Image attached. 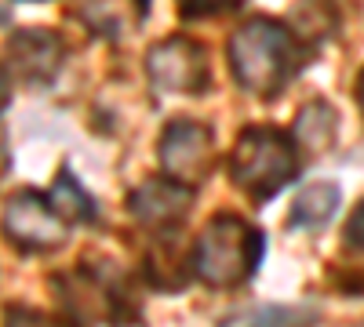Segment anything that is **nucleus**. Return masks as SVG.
Masks as SVG:
<instances>
[{"label":"nucleus","instance_id":"4468645a","mask_svg":"<svg viewBox=\"0 0 364 327\" xmlns=\"http://www.w3.org/2000/svg\"><path fill=\"white\" fill-rule=\"evenodd\" d=\"M48 200L55 204V211L63 215L66 222H95V200L87 196V189L73 178L70 167H63V171L55 174Z\"/></svg>","mask_w":364,"mask_h":327},{"label":"nucleus","instance_id":"423d86ee","mask_svg":"<svg viewBox=\"0 0 364 327\" xmlns=\"http://www.w3.org/2000/svg\"><path fill=\"white\" fill-rule=\"evenodd\" d=\"M157 157H161V171L175 182L197 189L204 178L215 167V135L200 121H186L178 116L171 121L157 142Z\"/></svg>","mask_w":364,"mask_h":327},{"label":"nucleus","instance_id":"dca6fc26","mask_svg":"<svg viewBox=\"0 0 364 327\" xmlns=\"http://www.w3.org/2000/svg\"><path fill=\"white\" fill-rule=\"evenodd\" d=\"M4 327H77V323L66 313H41V309H29V306H8Z\"/></svg>","mask_w":364,"mask_h":327},{"label":"nucleus","instance_id":"a211bd4d","mask_svg":"<svg viewBox=\"0 0 364 327\" xmlns=\"http://www.w3.org/2000/svg\"><path fill=\"white\" fill-rule=\"evenodd\" d=\"M240 0H182V15L186 18H200V15H223L230 8H237Z\"/></svg>","mask_w":364,"mask_h":327},{"label":"nucleus","instance_id":"0eeeda50","mask_svg":"<svg viewBox=\"0 0 364 327\" xmlns=\"http://www.w3.org/2000/svg\"><path fill=\"white\" fill-rule=\"evenodd\" d=\"M146 73L161 92L175 95H200L211 73H208V51L190 37H168L146 51Z\"/></svg>","mask_w":364,"mask_h":327},{"label":"nucleus","instance_id":"f03ea898","mask_svg":"<svg viewBox=\"0 0 364 327\" xmlns=\"http://www.w3.org/2000/svg\"><path fill=\"white\" fill-rule=\"evenodd\" d=\"M193 277L208 287H240L248 284L266 255V236L240 215L219 211L193 240Z\"/></svg>","mask_w":364,"mask_h":327},{"label":"nucleus","instance_id":"f8f14e48","mask_svg":"<svg viewBox=\"0 0 364 327\" xmlns=\"http://www.w3.org/2000/svg\"><path fill=\"white\" fill-rule=\"evenodd\" d=\"M336 207H339V186L336 182H328V178L324 182H310L291 200L288 226L291 229H321V226H328L331 215H336Z\"/></svg>","mask_w":364,"mask_h":327},{"label":"nucleus","instance_id":"6e6552de","mask_svg":"<svg viewBox=\"0 0 364 327\" xmlns=\"http://www.w3.org/2000/svg\"><path fill=\"white\" fill-rule=\"evenodd\" d=\"M190 207H193V189L175 182V178H168V174L146 178V182H139L128 196L132 218L146 229H157V233L178 229L182 222H186Z\"/></svg>","mask_w":364,"mask_h":327},{"label":"nucleus","instance_id":"9d476101","mask_svg":"<svg viewBox=\"0 0 364 327\" xmlns=\"http://www.w3.org/2000/svg\"><path fill=\"white\" fill-rule=\"evenodd\" d=\"M149 15V0H80V22L102 40H128Z\"/></svg>","mask_w":364,"mask_h":327},{"label":"nucleus","instance_id":"20e7f679","mask_svg":"<svg viewBox=\"0 0 364 327\" xmlns=\"http://www.w3.org/2000/svg\"><path fill=\"white\" fill-rule=\"evenodd\" d=\"M120 273V270H117ZM113 270L109 273H95L91 265H84V270H70L66 277H55V291L58 299H63V309L66 316L84 327V323H128L139 316L135 309V299L128 294L124 280H120Z\"/></svg>","mask_w":364,"mask_h":327},{"label":"nucleus","instance_id":"f3484780","mask_svg":"<svg viewBox=\"0 0 364 327\" xmlns=\"http://www.w3.org/2000/svg\"><path fill=\"white\" fill-rule=\"evenodd\" d=\"M343 244H346V251L364 255V200L353 207V215H350V222L343 229Z\"/></svg>","mask_w":364,"mask_h":327},{"label":"nucleus","instance_id":"412c9836","mask_svg":"<svg viewBox=\"0 0 364 327\" xmlns=\"http://www.w3.org/2000/svg\"><path fill=\"white\" fill-rule=\"evenodd\" d=\"M357 106H360V113H364V70H360V77H357Z\"/></svg>","mask_w":364,"mask_h":327},{"label":"nucleus","instance_id":"7ed1b4c3","mask_svg":"<svg viewBox=\"0 0 364 327\" xmlns=\"http://www.w3.org/2000/svg\"><path fill=\"white\" fill-rule=\"evenodd\" d=\"M230 178L252 200H273L291 178L299 174V142L295 135L269 128V124H248L240 131L233 153H230Z\"/></svg>","mask_w":364,"mask_h":327},{"label":"nucleus","instance_id":"9b49d317","mask_svg":"<svg viewBox=\"0 0 364 327\" xmlns=\"http://www.w3.org/2000/svg\"><path fill=\"white\" fill-rule=\"evenodd\" d=\"M193 273V255H182L175 240L161 236L157 244H149L146 258H142V280L157 291H182L190 284Z\"/></svg>","mask_w":364,"mask_h":327},{"label":"nucleus","instance_id":"6ab92c4d","mask_svg":"<svg viewBox=\"0 0 364 327\" xmlns=\"http://www.w3.org/2000/svg\"><path fill=\"white\" fill-rule=\"evenodd\" d=\"M8 167H11V160H8V138H4V131H0V178L8 174Z\"/></svg>","mask_w":364,"mask_h":327},{"label":"nucleus","instance_id":"aec40b11","mask_svg":"<svg viewBox=\"0 0 364 327\" xmlns=\"http://www.w3.org/2000/svg\"><path fill=\"white\" fill-rule=\"evenodd\" d=\"M8 106V77H4V70H0V109Z\"/></svg>","mask_w":364,"mask_h":327},{"label":"nucleus","instance_id":"1a4fd4ad","mask_svg":"<svg viewBox=\"0 0 364 327\" xmlns=\"http://www.w3.org/2000/svg\"><path fill=\"white\" fill-rule=\"evenodd\" d=\"M66 62V44L51 29H18L8 40V66L26 84H51Z\"/></svg>","mask_w":364,"mask_h":327},{"label":"nucleus","instance_id":"2eb2a0df","mask_svg":"<svg viewBox=\"0 0 364 327\" xmlns=\"http://www.w3.org/2000/svg\"><path fill=\"white\" fill-rule=\"evenodd\" d=\"M310 323H317L314 306H262L233 316L223 327H310Z\"/></svg>","mask_w":364,"mask_h":327},{"label":"nucleus","instance_id":"f257e3e1","mask_svg":"<svg viewBox=\"0 0 364 327\" xmlns=\"http://www.w3.org/2000/svg\"><path fill=\"white\" fill-rule=\"evenodd\" d=\"M310 58L314 44H306L288 22L277 18H248L226 44L233 80L259 99L281 95Z\"/></svg>","mask_w":364,"mask_h":327},{"label":"nucleus","instance_id":"39448f33","mask_svg":"<svg viewBox=\"0 0 364 327\" xmlns=\"http://www.w3.org/2000/svg\"><path fill=\"white\" fill-rule=\"evenodd\" d=\"M0 226H4V236L18 251H33V255L63 248L70 236V222L55 211V204L44 193L33 189H22L4 204Z\"/></svg>","mask_w":364,"mask_h":327},{"label":"nucleus","instance_id":"ddd939ff","mask_svg":"<svg viewBox=\"0 0 364 327\" xmlns=\"http://www.w3.org/2000/svg\"><path fill=\"white\" fill-rule=\"evenodd\" d=\"M291 135H295V142L302 145V150H310V153L328 150V145L336 142V135H339V113L331 109L328 102L314 99L310 106L299 109L295 131H291Z\"/></svg>","mask_w":364,"mask_h":327}]
</instances>
